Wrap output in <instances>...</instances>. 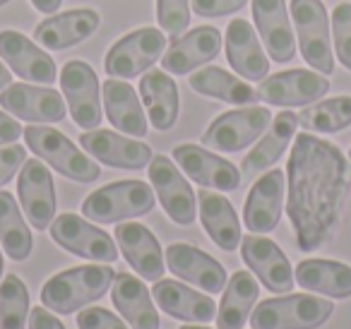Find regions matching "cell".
I'll use <instances>...</instances> for the list:
<instances>
[{
    "label": "cell",
    "instance_id": "2",
    "mask_svg": "<svg viewBox=\"0 0 351 329\" xmlns=\"http://www.w3.org/2000/svg\"><path fill=\"white\" fill-rule=\"evenodd\" d=\"M113 276L116 271L108 265H84L65 269L44 284L41 303L58 315H73L101 298L111 289Z\"/></svg>",
    "mask_w": 351,
    "mask_h": 329
},
{
    "label": "cell",
    "instance_id": "9",
    "mask_svg": "<svg viewBox=\"0 0 351 329\" xmlns=\"http://www.w3.org/2000/svg\"><path fill=\"white\" fill-rule=\"evenodd\" d=\"M60 89L65 94L73 121L82 130H97L101 125L104 108L99 77L92 70V65L84 60H68L60 70Z\"/></svg>",
    "mask_w": 351,
    "mask_h": 329
},
{
    "label": "cell",
    "instance_id": "26",
    "mask_svg": "<svg viewBox=\"0 0 351 329\" xmlns=\"http://www.w3.org/2000/svg\"><path fill=\"white\" fill-rule=\"evenodd\" d=\"M111 300L132 329H159L161 319L147 286L128 271H118L111 284Z\"/></svg>",
    "mask_w": 351,
    "mask_h": 329
},
{
    "label": "cell",
    "instance_id": "35",
    "mask_svg": "<svg viewBox=\"0 0 351 329\" xmlns=\"http://www.w3.org/2000/svg\"><path fill=\"white\" fill-rule=\"evenodd\" d=\"M0 245L15 262L27 260L32 255V245H34V238L22 217L20 204L8 190H0Z\"/></svg>",
    "mask_w": 351,
    "mask_h": 329
},
{
    "label": "cell",
    "instance_id": "5",
    "mask_svg": "<svg viewBox=\"0 0 351 329\" xmlns=\"http://www.w3.org/2000/svg\"><path fill=\"white\" fill-rule=\"evenodd\" d=\"M154 207V190L142 180H118L99 188L82 202V214L97 223H118L145 217Z\"/></svg>",
    "mask_w": 351,
    "mask_h": 329
},
{
    "label": "cell",
    "instance_id": "4",
    "mask_svg": "<svg viewBox=\"0 0 351 329\" xmlns=\"http://www.w3.org/2000/svg\"><path fill=\"white\" fill-rule=\"evenodd\" d=\"M332 313L335 303L330 298L289 293L258 303L248 319L253 329H317L330 319Z\"/></svg>",
    "mask_w": 351,
    "mask_h": 329
},
{
    "label": "cell",
    "instance_id": "32",
    "mask_svg": "<svg viewBox=\"0 0 351 329\" xmlns=\"http://www.w3.org/2000/svg\"><path fill=\"white\" fill-rule=\"evenodd\" d=\"M296 284L327 298H351V267L337 260H303L298 262Z\"/></svg>",
    "mask_w": 351,
    "mask_h": 329
},
{
    "label": "cell",
    "instance_id": "45",
    "mask_svg": "<svg viewBox=\"0 0 351 329\" xmlns=\"http://www.w3.org/2000/svg\"><path fill=\"white\" fill-rule=\"evenodd\" d=\"M60 3H63V0H32V5L39 12H44V15H53L60 8Z\"/></svg>",
    "mask_w": 351,
    "mask_h": 329
},
{
    "label": "cell",
    "instance_id": "3",
    "mask_svg": "<svg viewBox=\"0 0 351 329\" xmlns=\"http://www.w3.org/2000/svg\"><path fill=\"white\" fill-rule=\"evenodd\" d=\"M22 135H25L27 147L65 178L77 180V183H94L101 175L97 161L89 159L73 140H68L56 127L29 125L22 130Z\"/></svg>",
    "mask_w": 351,
    "mask_h": 329
},
{
    "label": "cell",
    "instance_id": "25",
    "mask_svg": "<svg viewBox=\"0 0 351 329\" xmlns=\"http://www.w3.org/2000/svg\"><path fill=\"white\" fill-rule=\"evenodd\" d=\"M226 60L243 80H265L269 73V58L248 20H234L226 27Z\"/></svg>",
    "mask_w": 351,
    "mask_h": 329
},
{
    "label": "cell",
    "instance_id": "47",
    "mask_svg": "<svg viewBox=\"0 0 351 329\" xmlns=\"http://www.w3.org/2000/svg\"><path fill=\"white\" fill-rule=\"evenodd\" d=\"M181 329H210V327H202V324H183Z\"/></svg>",
    "mask_w": 351,
    "mask_h": 329
},
{
    "label": "cell",
    "instance_id": "36",
    "mask_svg": "<svg viewBox=\"0 0 351 329\" xmlns=\"http://www.w3.org/2000/svg\"><path fill=\"white\" fill-rule=\"evenodd\" d=\"M298 125L308 132H339L351 125V97H332L303 108Z\"/></svg>",
    "mask_w": 351,
    "mask_h": 329
},
{
    "label": "cell",
    "instance_id": "31",
    "mask_svg": "<svg viewBox=\"0 0 351 329\" xmlns=\"http://www.w3.org/2000/svg\"><path fill=\"white\" fill-rule=\"evenodd\" d=\"M140 99L145 106L149 123L156 130H171L178 121V87L169 73H154L142 75L140 80Z\"/></svg>",
    "mask_w": 351,
    "mask_h": 329
},
{
    "label": "cell",
    "instance_id": "14",
    "mask_svg": "<svg viewBox=\"0 0 351 329\" xmlns=\"http://www.w3.org/2000/svg\"><path fill=\"white\" fill-rule=\"evenodd\" d=\"M17 195L27 221L36 231H46L56 217V185L53 175L41 164V159L25 161L17 178Z\"/></svg>",
    "mask_w": 351,
    "mask_h": 329
},
{
    "label": "cell",
    "instance_id": "6",
    "mask_svg": "<svg viewBox=\"0 0 351 329\" xmlns=\"http://www.w3.org/2000/svg\"><path fill=\"white\" fill-rule=\"evenodd\" d=\"M293 34L298 36L301 56L315 73L332 75L335 49L330 36V17L320 0H291Z\"/></svg>",
    "mask_w": 351,
    "mask_h": 329
},
{
    "label": "cell",
    "instance_id": "21",
    "mask_svg": "<svg viewBox=\"0 0 351 329\" xmlns=\"http://www.w3.org/2000/svg\"><path fill=\"white\" fill-rule=\"evenodd\" d=\"M166 265L178 279L195 284L207 293H219L226 286V269L212 255L188 243H173L166 247Z\"/></svg>",
    "mask_w": 351,
    "mask_h": 329
},
{
    "label": "cell",
    "instance_id": "11",
    "mask_svg": "<svg viewBox=\"0 0 351 329\" xmlns=\"http://www.w3.org/2000/svg\"><path fill=\"white\" fill-rule=\"evenodd\" d=\"M149 183L154 185L156 197H159L164 212L169 214L171 221L178 226H191L195 221L197 204H195V190L191 188L178 166L164 154L152 156L149 161Z\"/></svg>",
    "mask_w": 351,
    "mask_h": 329
},
{
    "label": "cell",
    "instance_id": "38",
    "mask_svg": "<svg viewBox=\"0 0 351 329\" xmlns=\"http://www.w3.org/2000/svg\"><path fill=\"white\" fill-rule=\"evenodd\" d=\"M156 20L164 34L181 36L191 25V0H156Z\"/></svg>",
    "mask_w": 351,
    "mask_h": 329
},
{
    "label": "cell",
    "instance_id": "46",
    "mask_svg": "<svg viewBox=\"0 0 351 329\" xmlns=\"http://www.w3.org/2000/svg\"><path fill=\"white\" fill-rule=\"evenodd\" d=\"M10 84H12V73L3 65V60H0V92L5 87H10Z\"/></svg>",
    "mask_w": 351,
    "mask_h": 329
},
{
    "label": "cell",
    "instance_id": "40",
    "mask_svg": "<svg viewBox=\"0 0 351 329\" xmlns=\"http://www.w3.org/2000/svg\"><path fill=\"white\" fill-rule=\"evenodd\" d=\"M77 327L80 329H128V324L106 308H87V310H80Z\"/></svg>",
    "mask_w": 351,
    "mask_h": 329
},
{
    "label": "cell",
    "instance_id": "49",
    "mask_svg": "<svg viewBox=\"0 0 351 329\" xmlns=\"http://www.w3.org/2000/svg\"><path fill=\"white\" fill-rule=\"evenodd\" d=\"M5 3H10V0H0V5H5Z\"/></svg>",
    "mask_w": 351,
    "mask_h": 329
},
{
    "label": "cell",
    "instance_id": "24",
    "mask_svg": "<svg viewBox=\"0 0 351 329\" xmlns=\"http://www.w3.org/2000/svg\"><path fill=\"white\" fill-rule=\"evenodd\" d=\"M154 303L164 310L166 315L183 322H212L217 317V305L210 295L197 293L195 289L181 284L173 279H159L154 281L152 289Z\"/></svg>",
    "mask_w": 351,
    "mask_h": 329
},
{
    "label": "cell",
    "instance_id": "30",
    "mask_svg": "<svg viewBox=\"0 0 351 329\" xmlns=\"http://www.w3.org/2000/svg\"><path fill=\"white\" fill-rule=\"evenodd\" d=\"M197 212H200V221L205 226L207 236L221 247V250L231 252L241 245V221L236 217V209L224 195L212 193V190H200L197 193Z\"/></svg>",
    "mask_w": 351,
    "mask_h": 329
},
{
    "label": "cell",
    "instance_id": "17",
    "mask_svg": "<svg viewBox=\"0 0 351 329\" xmlns=\"http://www.w3.org/2000/svg\"><path fill=\"white\" fill-rule=\"evenodd\" d=\"M221 32L217 27H195L188 34L176 36L161 56V68L173 75H188L219 56Z\"/></svg>",
    "mask_w": 351,
    "mask_h": 329
},
{
    "label": "cell",
    "instance_id": "27",
    "mask_svg": "<svg viewBox=\"0 0 351 329\" xmlns=\"http://www.w3.org/2000/svg\"><path fill=\"white\" fill-rule=\"evenodd\" d=\"M99 22H101L99 12L89 10V8H80V10H68L60 15L46 17L34 29V36L49 51H63L89 39L99 29Z\"/></svg>",
    "mask_w": 351,
    "mask_h": 329
},
{
    "label": "cell",
    "instance_id": "33",
    "mask_svg": "<svg viewBox=\"0 0 351 329\" xmlns=\"http://www.w3.org/2000/svg\"><path fill=\"white\" fill-rule=\"evenodd\" d=\"M260 295V286L250 271H234L224 289L219 308H217V327L219 329H243L250 310Z\"/></svg>",
    "mask_w": 351,
    "mask_h": 329
},
{
    "label": "cell",
    "instance_id": "43",
    "mask_svg": "<svg viewBox=\"0 0 351 329\" xmlns=\"http://www.w3.org/2000/svg\"><path fill=\"white\" fill-rule=\"evenodd\" d=\"M27 329H65V324L56 315H51L49 310L39 305V308H32Z\"/></svg>",
    "mask_w": 351,
    "mask_h": 329
},
{
    "label": "cell",
    "instance_id": "29",
    "mask_svg": "<svg viewBox=\"0 0 351 329\" xmlns=\"http://www.w3.org/2000/svg\"><path fill=\"white\" fill-rule=\"evenodd\" d=\"M101 99H104V111L111 125L118 132H125L132 137H145L147 135V116L142 108L137 92L123 80H106L101 84Z\"/></svg>",
    "mask_w": 351,
    "mask_h": 329
},
{
    "label": "cell",
    "instance_id": "48",
    "mask_svg": "<svg viewBox=\"0 0 351 329\" xmlns=\"http://www.w3.org/2000/svg\"><path fill=\"white\" fill-rule=\"evenodd\" d=\"M3 267H5V262H3V250H0V281H3Z\"/></svg>",
    "mask_w": 351,
    "mask_h": 329
},
{
    "label": "cell",
    "instance_id": "7",
    "mask_svg": "<svg viewBox=\"0 0 351 329\" xmlns=\"http://www.w3.org/2000/svg\"><path fill=\"white\" fill-rule=\"evenodd\" d=\"M166 51V34L154 27H142L111 46L104 70L116 80H135L156 63Z\"/></svg>",
    "mask_w": 351,
    "mask_h": 329
},
{
    "label": "cell",
    "instance_id": "1",
    "mask_svg": "<svg viewBox=\"0 0 351 329\" xmlns=\"http://www.w3.org/2000/svg\"><path fill=\"white\" fill-rule=\"evenodd\" d=\"M289 202L296 243L313 252L335 233L349 193V164L337 145L311 132L296 135L287 164Z\"/></svg>",
    "mask_w": 351,
    "mask_h": 329
},
{
    "label": "cell",
    "instance_id": "42",
    "mask_svg": "<svg viewBox=\"0 0 351 329\" xmlns=\"http://www.w3.org/2000/svg\"><path fill=\"white\" fill-rule=\"evenodd\" d=\"M193 10L200 17H224L234 15L241 8L248 5V0H191Z\"/></svg>",
    "mask_w": 351,
    "mask_h": 329
},
{
    "label": "cell",
    "instance_id": "10",
    "mask_svg": "<svg viewBox=\"0 0 351 329\" xmlns=\"http://www.w3.org/2000/svg\"><path fill=\"white\" fill-rule=\"evenodd\" d=\"M51 238L63 250L92 262H116L118 245L106 231L92 226L77 214H60L51 221Z\"/></svg>",
    "mask_w": 351,
    "mask_h": 329
},
{
    "label": "cell",
    "instance_id": "37",
    "mask_svg": "<svg viewBox=\"0 0 351 329\" xmlns=\"http://www.w3.org/2000/svg\"><path fill=\"white\" fill-rule=\"evenodd\" d=\"M29 291L17 274H8L0 286V329H27Z\"/></svg>",
    "mask_w": 351,
    "mask_h": 329
},
{
    "label": "cell",
    "instance_id": "50",
    "mask_svg": "<svg viewBox=\"0 0 351 329\" xmlns=\"http://www.w3.org/2000/svg\"><path fill=\"white\" fill-rule=\"evenodd\" d=\"M349 159H351V149H349Z\"/></svg>",
    "mask_w": 351,
    "mask_h": 329
},
{
    "label": "cell",
    "instance_id": "18",
    "mask_svg": "<svg viewBox=\"0 0 351 329\" xmlns=\"http://www.w3.org/2000/svg\"><path fill=\"white\" fill-rule=\"evenodd\" d=\"M80 145L97 161L113 166V169L140 171L152 161V149L145 142L130 140V137H123L113 130H101V127L82 132Z\"/></svg>",
    "mask_w": 351,
    "mask_h": 329
},
{
    "label": "cell",
    "instance_id": "20",
    "mask_svg": "<svg viewBox=\"0 0 351 329\" xmlns=\"http://www.w3.org/2000/svg\"><path fill=\"white\" fill-rule=\"evenodd\" d=\"M0 58L5 60L12 73L20 75L22 80L46 84V87L58 80L53 58L20 32H0Z\"/></svg>",
    "mask_w": 351,
    "mask_h": 329
},
{
    "label": "cell",
    "instance_id": "39",
    "mask_svg": "<svg viewBox=\"0 0 351 329\" xmlns=\"http://www.w3.org/2000/svg\"><path fill=\"white\" fill-rule=\"evenodd\" d=\"M332 41L339 63L351 70V3H339L332 10Z\"/></svg>",
    "mask_w": 351,
    "mask_h": 329
},
{
    "label": "cell",
    "instance_id": "8",
    "mask_svg": "<svg viewBox=\"0 0 351 329\" xmlns=\"http://www.w3.org/2000/svg\"><path fill=\"white\" fill-rule=\"evenodd\" d=\"M272 125V113L265 106H245L239 111H226L210 123L202 132V145L215 151H239L253 145Z\"/></svg>",
    "mask_w": 351,
    "mask_h": 329
},
{
    "label": "cell",
    "instance_id": "23",
    "mask_svg": "<svg viewBox=\"0 0 351 329\" xmlns=\"http://www.w3.org/2000/svg\"><path fill=\"white\" fill-rule=\"evenodd\" d=\"M253 20L269 58L274 63H289L296 56L291 20L284 0H253Z\"/></svg>",
    "mask_w": 351,
    "mask_h": 329
},
{
    "label": "cell",
    "instance_id": "34",
    "mask_svg": "<svg viewBox=\"0 0 351 329\" xmlns=\"http://www.w3.org/2000/svg\"><path fill=\"white\" fill-rule=\"evenodd\" d=\"M191 87L202 97L219 99V101L234 103V106H255L258 92L248 82L234 77L224 68H205L191 75Z\"/></svg>",
    "mask_w": 351,
    "mask_h": 329
},
{
    "label": "cell",
    "instance_id": "41",
    "mask_svg": "<svg viewBox=\"0 0 351 329\" xmlns=\"http://www.w3.org/2000/svg\"><path fill=\"white\" fill-rule=\"evenodd\" d=\"M25 161H27L25 147L10 145V147H3V149H0V188L15 178V173L25 166Z\"/></svg>",
    "mask_w": 351,
    "mask_h": 329
},
{
    "label": "cell",
    "instance_id": "13",
    "mask_svg": "<svg viewBox=\"0 0 351 329\" xmlns=\"http://www.w3.org/2000/svg\"><path fill=\"white\" fill-rule=\"evenodd\" d=\"M241 255L265 289L272 293H291V289L296 286V276L291 271V262L279 250L277 243L250 233L241 238Z\"/></svg>",
    "mask_w": 351,
    "mask_h": 329
},
{
    "label": "cell",
    "instance_id": "44",
    "mask_svg": "<svg viewBox=\"0 0 351 329\" xmlns=\"http://www.w3.org/2000/svg\"><path fill=\"white\" fill-rule=\"evenodd\" d=\"M22 137V125L10 118L5 111H0V147L3 145H12Z\"/></svg>",
    "mask_w": 351,
    "mask_h": 329
},
{
    "label": "cell",
    "instance_id": "12",
    "mask_svg": "<svg viewBox=\"0 0 351 329\" xmlns=\"http://www.w3.org/2000/svg\"><path fill=\"white\" fill-rule=\"evenodd\" d=\"M255 92L260 101L272 106H306L330 92V80L320 73L296 68L265 77Z\"/></svg>",
    "mask_w": 351,
    "mask_h": 329
},
{
    "label": "cell",
    "instance_id": "22",
    "mask_svg": "<svg viewBox=\"0 0 351 329\" xmlns=\"http://www.w3.org/2000/svg\"><path fill=\"white\" fill-rule=\"evenodd\" d=\"M116 243L121 247L123 257L128 265L147 281H159L164 279L166 262L161 255V245L156 236L142 223H118L116 226Z\"/></svg>",
    "mask_w": 351,
    "mask_h": 329
},
{
    "label": "cell",
    "instance_id": "16",
    "mask_svg": "<svg viewBox=\"0 0 351 329\" xmlns=\"http://www.w3.org/2000/svg\"><path fill=\"white\" fill-rule=\"evenodd\" d=\"M173 161L178 169H183L195 183L205 188H215L221 193H234L241 188V171L231 161L212 154L210 149H202L197 145H178L173 149Z\"/></svg>",
    "mask_w": 351,
    "mask_h": 329
},
{
    "label": "cell",
    "instance_id": "19",
    "mask_svg": "<svg viewBox=\"0 0 351 329\" xmlns=\"http://www.w3.org/2000/svg\"><path fill=\"white\" fill-rule=\"evenodd\" d=\"M284 204V171L269 169L250 188L243 207V221L250 233H269L279 226Z\"/></svg>",
    "mask_w": 351,
    "mask_h": 329
},
{
    "label": "cell",
    "instance_id": "28",
    "mask_svg": "<svg viewBox=\"0 0 351 329\" xmlns=\"http://www.w3.org/2000/svg\"><path fill=\"white\" fill-rule=\"evenodd\" d=\"M298 127V116L293 111H282L277 113V118L272 121V127L267 130V135L253 147V151H248L241 164V178L253 180L255 175L269 171L282 154L287 151L291 137L296 135Z\"/></svg>",
    "mask_w": 351,
    "mask_h": 329
},
{
    "label": "cell",
    "instance_id": "15",
    "mask_svg": "<svg viewBox=\"0 0 351 329\" xmlns=\"http://www.w3.org/2000/svg\"><path fill=\"white\" fill-rule=\"evenodd\" d=\"M0 106L12 116L29 123H60L68 113L60 92L51 87H32V84H10L0 92Z\"/></svg>",
    "mask_w": 351,
    "mask_h": 329
}]
</instances>
